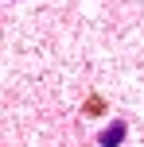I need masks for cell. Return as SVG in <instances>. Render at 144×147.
Listing matches in <instances>:
<instances>
[{
	"label": "cell",
	"mask_w": 144,
	"mask_h": 147,
	"mask_svg": "<svg viewBox=\"0 0 144 147\" xmlns=\"http://www.w3.org/2000/svg\"><path fill=\"white\" fill-rule=\"evenodd\" d=\"M125 132H129V124H125V120H113V124L101 132V140H98V143H101V147H121Z\"/></svg>",
	"instance_id": "1"
}]
</instances>
